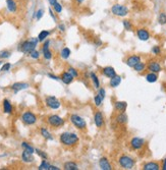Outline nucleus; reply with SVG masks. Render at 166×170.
Masks as SVG:
<instances>
[{
  "mask_svg": "<svg viewBox=\"0 0 166 170\" xmlns=\"http://www.w3.org/2000/svg\"><path fill=\"white\" fill-rule=\"evenodd\" d=\"M21 120H23V122L25 124L32 125V124L36 123L37 117H36V115H35L34 113H32L30 111H27V112H25L23 114V116H21Z\"/></svg>",
  "mask_w": 166,
  "mask_h": 170,
  "instance_id": "423d86ee",
  "label": "nucleus"
},
{
  "mask_svg": "<svg viewBox=\"0 0 166 170\" xmlns=\"http://www.w3.org/2000/svg\"><path fill=\"white\" fill-rule=\"evenodd\" d=\"M49 170H59V168H58L57 166H53V165H50V167H49Z\"/></svg>",
  "mask_w": 166,
  "mask_h": 170,
  "instance_id": "3c124183",
  "label": "nucleus"
},
{
  "mask_svg": "<svg viewBox=\"0 0 166 170\" xmlns=\"http://www.w3.org/2000/svg\"><path fill=\"white\" fill-rule=\"evenodd\" d=\"M6 5H7V9L9 10L10 12H16L17 9V4L14 0H6Z\"/></svg>",
  "mask_w": 166,
  "mask_h": 170,
  "instance_id": "4be33fe9",
  "label": "nucleus"
},
{
  "mask_svg": "<svg viewBox=\"0 0 166 170\" xmlns=\"http://www.w3.org/2000/svg\"><path fill=\"white\" fill-rule=\"evenodd\" d=\"M144 170H159L160 166L156 162H149V163H146L143 167Z\"/></svg>",
  "mask_w": 166,
  "mask_h": 170,
  "instance_id": "412c9836",
  "label": "nucleus"
},
{
  "mask_svg": "<svg viewBox=\"0 0 166 170\" xmlns=\"http://www.w3.org/2000/svg\"><path fill=\"white\" fill-rule=\"evenodd\" d=\"M76 1L77 4H82V3L85 1V0H76Z\"/></svg>",
  "mask_w": 166,
  "mask_h": 170,
  "instance_id": "5fc2aeb1",
  "label": "nucleus"
},
{
  "mask_svg": "<svg viewBox=\"0 0 166 170\" xmlns=\"http://www.w3.org/2000/svg\"><path fill=\"white\" fill-rule=\"evenodd\" d=\"M118 163L121 167L124 168V169H131L135 166V160L130 156L122 155V156L119 157Z\"/></svg>",
  "mask_w": 166,
  "mask_h": 170,
  "instance_id": "39448f33",
  "label": "nucleus"
},
{
  "mask_svg": "<svg viewBox=\"0 0 166 170\" xmlns=\"http://www.w3.org/2000/svg\"><path fill=\"white\" fill-rule=\"evenodd\" d=\"M3 111L7 114H10L12 112V106L8 100H6V99L3 101Z\"/></svg>",
  "mask_w": 166,
  "mask_h": 170,
  "instance_id": "393cba45",
  "label": "nucleus"
},
{
  "mask_svg": "<svg viewBox=\"0 0 166 170\" xmlns=\"http://www.w3.org/2000/svg\"><path fill=\"white\" fill-rule=\"evenodd\" d=\"M116 121L120 124H124L127 122V115L124 112H120L118 115L116 116Z\"/></svg>",
  "mask_w": 166,
  "mask_h": 170,
  "instance_id": "b1692460",
  "label": "nucleus"
},
{
  "mask_svg": "<svg viewBox=\"0 0 166 170\" xmlns=\"http://www.w3.org/2000/svg\"><path fill=\"white\" fill-rule=\"evenodd\" d=\"M53 8H54V10L56 11L57 13H60L61 11H62V5L60 4L59 2H57L56 4H55L54 6H53Z\"/></svg>",
  "mask_w": 166,
  "mask_h": 170,
  "instance_id": "ea45409f",
  "label": "nucleus"
},
{
  "mask_svg": "<svg viewBox=\"0 0 166 170\" xmlns=\"http://www.w3.org/2000/svg\"><path fill=\"white\" fill-rule=\"evenodd\" d=\"M99 95H100V97L104 100V98H105V94H106V92H105V90L103 88H101V89H99V93H98Z\"/></svg>",
  "mask_w": 166,
  "mask_h": 170,
  "instance_id": "49530a36",
  "label": "nucleus"
},
{
  "mask_svg": "<svg viewBox=\"0 0 166 170\" xmlns=\"http://www.w3.org/2000/svg\"><path fill=\"white\" fill-rule=\"evenodd\" d=\"M49 44H50V41H46L43 45V54H44V57H45L47 60L52 58V53H51V51L49 50Z\"/></svg>",
  "mask_w": 166,
  "mask_h": 170,
  "instance_id": "dca6fc26",
  "label": "nucleus"
},
{
  "mask_svg": "<svg viewBox=\"0 0 166 170\" xmlns=\"http://www.w3.org/2000/svg\"><path fill=\"white\" fill-rule=\"evenodd\" d=\"M10 56V52L9 51H7V50H2V51H0V58H8Z\"/></svg>",
  "mask_w": 166,
  "mask_h": 170,
  "instance_id": "58836bf2",
  "label": "nucleus"
},
{
  "mask_svg": "<svg viewBox=\"0 0 166 170\" xmlns=\"http://www.w3.org/2000/svg\"><path fill=\"white\" fill-rule=\"evenodd\" d=\"M68 72H71V75L75 76V77H76L77 76H79V72H77V71L76 68H73V67H69L68 68Z\"/></svg>",
  "mask_w": 166,
  "mask_h": 170,
  "instance_id": "37998d69",
  "label": "nucleus"
},
{
  "mask_svg": "<svg viewBox=\"0 0 166 170\" xmlns=\"http://www.w3.org/2000/svg\"><path fill=\"white\" fill-rule=\"evenodd\" d=\"M48 76L51 77V79H52V80H59L56 76H53V75H51V73H49V75H48Z\"/></svg>",
  "mask_w": 166,
  "mask_h": 170,
  "instance_id": "8fccbe9b",
  "label": "nucleus"
},
{
  "mask_svg": "<svg viewBox=\"0 0 166 170\" xmlns=\"http://www.w3.org/2000/svg\"><path fill=\"white\" fill-rule=\"evenodd\" d=\"M158 21H159L160 25H165L166 24V13L165 12H161L158 16Z\"/></svg>",
  "mask_w": 166,
  "mask_h": 170,
  "instance_id": "72a5a7b5",
  "label": "nucleus"
},
{
  "mask_svg": "<svg viewBox=\"0 0 166 170\" xmlns=\"http://www.w3.org/2000/svg\"><path fill=\"white\" fill-rule=\"evenodd\" d=\"M144 145H145V140L142 138L136 136V138H132L131 141V147L134 150H141Z\"/></svg>",
  "mask_w": 166,
  "mask_h": 170,
  "instance_id": "6e6552de",
  "label": "nucleus"
},
{
  "mask_svg": "<svg viewBox=\"0 0 166 170\" xmlns=\"http://www.w3.org/2000/svg\"><path fill=\"white\" fill-rule=\"evenodd\" d=\"M46 105L51 109H58L60 107V102L53 96H49L46 98Z\"/></svg>",
  "mask_w": 166,
  "mask_h": 170,
  "instance_id": "1a4fd4ad",
  "label": "nucleus"
},
{
  "mask_svg": "<svg viewBox=\"0 0 166 170\" xmlns=\"http://www.w3.org/2000/svg\"><path fill=\"white\" fill-rule=\"evenodd\" d=\"M90 76H91L92 82H93V84H94V87L96 89H99V87H100V82H99V79H98L97 75H96L95 72H91Z\"/></svg>",
  "mask_w": 166,
  "mask_h": 170,
  "instance_id": "a878e982",
  "label": "nucleus"
},
{
  "mask_svg": "<svg viewBox=\"0 0 166 170\" xmlns=\"http://www.w3.org/2000/svg\"><path fill=\"white\" fill-rule=\"evenodd\" d=\"M49 35H50V33L48 32V31H46V30H44V31L40 32V34H39V36H38L39 42H43L44 40H45Z\"/></svg>",
  "mask_w": 166,
  "mask_h": 170,
  "instance_id": "c756f323",
  "label": "nucleus"
},
{
  "mask_svg": "<svg viewBox=\"0 0 166 170\" xmlns=\"http://www.w3.org/2000/svg\"><path fill=\"white\" fill-rule=\"evenodd\" d=\"M73 79H75V76H73L71 72H63L62 73V76H61V80L63 82L65 85H69V84H71L72 83V80Z\"/></svg>",
  "mask_w": 166,
  "mask_h": 170,
  "instance_id": "f3484780",
  "label": "nucleus"
},
{
  "mask_svg": "<svg viewBox=\"0 0 166 170\" xmlns=\"http://www.w3.org/2000/svg\"><path fill=\"white\" fill-rule=\"evenodd\" d=\"M111 12L115 16L123 17L128 14V8L123 4H114L111 7Z\"/></svg>",
  "mask_w": 166,
  "mask_h": 170,
  "instance_id": "7ed1b4c3",
  "label": "nucleus"
},
{
  "mask_svg": "<svg viewBox=\"0 0 166 170\" xmlns=\"http://www.w3.org/2000/svg\"><path fill=\"white\" fill-rule=\"evenodd\" d=\"M102 72H103V75H104L105 76H107V77H109V79H112L113 76H116L115 69H114L113 67H111V66H106V67H104L102 69Z\"/></svg>",
  "mask_w": 166,
  "mask_h": 170,
  "instance_id": "2eb2a0df",
  "label": "nucleus"
},
{
  "mask_svg": "<svg viewBox=\"0 0 166 170\" xmlns=\"http://www.w3.org/2000/svg\"><path fill=\"white\" fill-rule=\"evenodd\" d=\"M121 83V76H113L112 79H110V86H111L112 88H117L120 85Z\"/></svg>",
  "mask_w": 166,
  "mask_h": 170,
  "instance_id": "5701e85b",
  "label": "nucleus"
},
{
  "mask_svg": "<svg viewBox=\"0 0 166 170\" xmlns=\"http://www.w3.org/2000/svg\"><path fill=\"white\" fill-rule=\"evenodd\" d=\"M99 167L102 170H111L112 166L110 164L109 160L105 157H102L100 160H99Z\"/></svg>",
  "mask_w": 166,
  "mask_h": 170,
  "instance_id": "f8f14e48",
  "label": "nucleus"
},
{
  "mask_svg": "<svg viewBox=\"0 0 166 170\" xmlns=\"http://www.w3.org/2000/svg\"><path fill=\"white\" fill-rule=\"evenodd\" d=\"M28 88H29V84L27 83H14L12 86V89L14 92L25 90V89H28Z\"/></svg>",
  "mask_w": 166,
  "mask_h": 170,
  "instance_id": "aec40b11",
  "label": "nucleus"
},
{
  "mask_svg": "<svg viewBox=\"0 0 166 170\" xmlns=\"http://www.w3.org/2000/svg\"><path fill=\"white\" fill-rule=\"evenodd\" d=\"M157 80H158V76L155 72H150L146 76V80L148 83H155L157 82Z\"/></svg>",
  "mask_w": 166,
  "mask_h": 170,
  "instance_id": "cd10ccee",
  "label": "nucleus"
},
{
  "mask_svg": "<svg viewBox=\"0 0 166 170\" xmlns=\"http://www.w3.org/2000/svg\"><path fill=\"white\" fill-rule=\"evenodd\" d=\"M94 122L96 124V126L101 128L104 124V117H103V114L100 111H97L94 115Z\"/></svg>",
  "mask_w": 166,
  "mask_h": 170,
  "instance_id": "9b49d317",
  "label": "nucleus"
},
{
  "mask_svg": "<svg viewBox=\"0 0 166 170\" xmlns=\"http://www.w3.org/2000/svg\"><path fill=\"white\" fill-rule=\"evenodd\" d=\"M136 36L138 38L141 40V41H148L150 39V33L148 32V30L141 28V29H138L136 31Z\"/></svg>",
  "mask_w": 166,
  "mask_h": 170,
  "instance_id": "9d476101",
  "label": "nucleus"
},
{
  "mask_svg": "<svg viewBox=\"0 0 166 170\" xmlns=\"http://www.w3.org/2000/svg\"><path fill=\"white\" fill-rule=\"evenodd\" d=\"M140 61H141V57H140L139 55H131V56L127 58V66H130V67H135V65L138 64Z\"/></svg>",
  "mask_w": 166,
  "mask_h": 170,
  "instance_id": "ddd939ff",
  "label": "nucleus"
},
{
  "mask_svg": "<svg viewBox=\"0 0 166 170\" xmlns=\"http://www.w3.org/2000/svg\"><path fill=\"white\" fill-rule=\"evenodd\" d=\"M114 107L117 111L119 112H124L127 108V103L124 101H116L115 104H114Z\"/></svg>",
  "mask_w": 166,
  "mask_h": 170,
  "instance_id": "6ab92c4d",
  "label": "nucleus"
},
{
  "mask_svg": "<svg viewBox=\"0 0 166 170\" xmlns=\"http://www.w3.org/2000/svg\"><path fill=\"white\" fill-rule=\"evenodd\" d=\"M58 28H59V30H60L61 32H64V31H65V27H64V25H59V27H58Z\"/></svg>",
  "mask_w": 166,
  "mask_h": 170,
  "instance_id": "603ef678",
  "label": "nucleus"
},
{
  "mask_svg": "<svg viewBox=\"0 0 166 170\" xmlns=\"http://www.w3.org/2000/svg\"><path fill=\"white\" fill-rule=\"evenodd\" d=\"M64 169L65 170H77L79 169V166H77L76 163H75V162H66V163L64 164Z\"/></svg>",
  "mask_w": 166,
  "mask_h": 170,
  "instance_id": "bb28decb",
  "label": "nucleus"
},
{
  "mask_svg": "<svg viewBox=\"0 0 166 170\" xmlns=\"http://www.w3.org/2000/svg\"><path fill=\"white\" fill-rule=\"evenodd\" d=\"M48 1H49V4H50L51 6H52V7H53L55 4H56L57 2H58L57 0H48Z\"/></svg>",
  "mask_w": 166,
  "mask_h": 170,
  "instance_id": "09e8293b",
  "label": "nucleus"
},
{
  "mask_svg": "<svg viewBox=\"0 0 166 170\" xmlns=\"http://www.w3.org/2000/svg\"><path fill=\"white\" fill-rule=\"evenodd\" d=\"M21 147L24 148V150H25V151H28V152H30V153H34L35 152V149L33 148L31 145H29L28 143H25V142H24L23 144H21Z\"/></svg>",
  "mask_w": 166,
  "mask_h": 170,
  "instance_id": "473e14b6",
  "label": "nucleus"
},
{
  "mask_svg": "<svg viewBox=\"0 0 166 170\" xmlns=\"http://www.w3.org/2000/svg\"><path fill=\"white\" fill-rule=\"evenodd\" d=\"M94 102H95V105L97 106V107H99V106H101L102 105V102H103V99L100 97V95L99 94H97L94 97Z\"/></svg>",
  "mask_w": 166,
  "mask_h": 170,
  "instance_id": "e433bc0d",
  "label": "nucleus"
},
{
  "mask_svg": "<svg viewBox=\"0 0 166 170\" xmlns=\"http://www.w3.org/2000/svg\"><path fill=\"white\" fill-rule=\"evenodd\" d=\"M49 13H50V16H51V17H52L53 18V20H54V21H57V17L56 16H55V14L53 13V11H52V9H49Z\"/></svg>",
  "mask_w": 166,
  "mask_h": 170,
  "instance_id": "de8ad7c7",
  "label": "nucleus"
},
{
  "mask_svg": "<svg viewBox=\"0 0 166 170\" xmlns=\"http://www.w3.org/2000/svg\"><path fill=\"white\" fill-rule=\"evenodd\" d=\"M148 69L150 71V72H155L158 73L161 71V65L158 63L157 61H151L150 63L148 64Z\"/></svg>",
  "mask_w": 166,
  "mask_h": 170,
  "instance_id": "4468645a",
  "label": "nucleus"
},
{
  "mask_svg": "<svg viewBox=\"0 0 166 170\" xmlns=\"http://www.w3.org/2000/svg\"><path fill=\"white\" fill-rule=\"evenodd\" d=\"M71 121L76 128L81 129V131H84V129L87 128L86 120H85L83 117H81L80 115H77V114H72V115H71Z\"/></svg>",
  "mask_w": 166,
  "mask_h": 170,
  "instance_id": "20e7f679",
  "label": "nucleus"
},
{
  "mask_svg": "<svg viewBox=\"0 0 166 170\" xmlns=\"http://www.w3.org/2000/svg\"><path fill=\"white\" fill-rule=\"evenodd\" d=\"M152 52L155 54V55H159L161 53V49L159 46H154L152 48Z\"/></svg>",
  "mask_w": 166,
  "mask_h": 170,
  "instance_id": "79ce46f5",
  "label": "nucleus"
},
{
  "mask_svg": "<svg viewBox=\"0 0 166 170\" xmlns=\"http://www.w3.org/2000/svg\"><path fill=\"white\" fill-rule=\"evenodd\" d=\"M2 64V61H0V65H1Z\"/></svg>",
  "mask_w": 166,
  "mask_h": 170,
  "instance_id": "6e6d98bb",
  "label": "nucleus"
},
{
  "mask_svg": "<svg viewBox=\"0 0 166 170\" xmlns=\"http://www.w3.org/2000/svg\"><path fill=\"white\" fill-rule=\"evenodd\" d=\"M80 139H79V136L76 134H73V132H62L60 135V142L62 145L64 146H67V147H71V146H75L79 143Z\"/></svg>",
  "mask_w": 166,
  "mask_h": 170,
  "instance_id": "f257e3e1",
  "label": "nucleus"
},
{
  "mask_svg": "<svg viewBox=\"0 0 166 170\" xmlns=\"http://www.w3.org/2000/svg\"><path fill=\"white\" fill-rule=\"evenodd\" d=\"M162 169L166 170V158L163 160V164H162Z\"/></svg>",
  "mask_w": 166,
  "mask_h": 170,
  "instance_id": "864d4df0",
  "label": "nucleus"
},
{
  "mask_svg": "<svg viewBox=\"0 0 166 170\" xmlns=\"http://www.w3.org/2000/svg\"><path fill=\"white\" fill-rule=\"evenodd\" d=\"M60 55L63 59H67L69 56H71V50H69L68 48H63V49L61 50Z\"/></svg>",
  "mask_w": 166,
  "mask_h": 170,
  "instance_id": "2f4dec72",
  "label": "nucleus"
},
{
  "mask_svg": "<svg viewBox=\"0 0 166 170\" xmlns=\"http://www.w3.org/2000/svg\"><path fill=\"white\" fill-rule=\"evenodd\" d=\"M49 167H50V164L48 163L46 160H43L41 165L39 166V170H49Z\"/></svg>",
  "mask_w": 166,
  "mask_h": 170,
  "instance_id": "c9c22d12",
  "label": "nucleus"
},
{
  "mask_svg": "<svg viewBox=\"0 0 166 170\" xmlns=\"http://www.w3.org/2000/svg\"><path fill=\"white\" fill-rule=\"evenodd\" d=\"M122 24H123L124 30H127V31H131V30H132V25H131V23L128 20H124L122 21Z\"/></svg>",
  "mask_w": 166,
  "mask_h": 170,
  "instance_id": "f704fd0d",
  "label": "nucleus"
},
{
  "mask_svg": "<svg viewBox=\"0 0 166 170\" xmlns=\"http://www.w3.org/2000/svg\"><path fill=\"white\" fill-rule=\"evenodd\" d=\"M35 152L37 153V154H38L39 155V156L40 157H41L42 159H43V160H46V159H47V154L45 153V152H43V151H41V150H39V149H36L35 150Z\"/></svg>",
  "mask_w": 166,
  "mask_h": 170,
  "instance_id": "4c0bfd02",
  "label": "nucleus"
},
{
  "mask_svg": "<svg viewBox=\"0 0 166 170\" xmlns=\"http://www.w3.org/2000/svg\"><path fill=\"white\" fill-rule=\"evenodd\" d=\"M39 39L38 38H31L30 40H27L21 44V47H18V50L24 52L25 54H30L32 51L36 49L37 45H38Z\"/></svg>",
  "mask_w": 166,
  "mask_h": 170,
  "instance_id": "f03ea898",
  "label": "nucleus"
},
{
  "mask_svg": "<svg viewBox=\"0 0 166 170\" xmlns=\"http://www.w3.org/2000/svg\"><path fill=\"white\" fill-rule=\"evenodd\" d=\"M41 135L43 136V138H45V139H47V140H53L52 136H51L50 132L48 131L46 128H44V127L41 128Z\"/></svg>",
  "mask_w": 166,
  "mask_h": 170,
  "instance_id": "7c9ffc66",
  "label": "nucleus"
},
{
  "mask_svg": "<svg viewBox=\"0 0 166 170\" xmlns=\"http://www.w3.org/2000/svg\"><path fill=\"white\" fill-rule=\"evenodd\" d=\"M145 68H146V64L144 63V62H142V61H140L139 63L136 64L135 67H134V69L136 72H142V71H145Z\"/></svg>",
  "mask_w": 166,
  "mask_h": 170,
  "instance_id": "c85d7f7f",
  "label": "nucleus"
},
{
  "mask_svg": "<svg viewBox=\"0 0 166 170\" xmlns=\"http://www.w3.org/2000/svg\"><path fill=\"white\" fill-rule=\"evenodd\" d=\"M30 55H31V57L32 58H34V59H37V58H39V52L38 51H36V50H34V51H32V52L30 53Z\"/></svg>",
  "mask_w": 166,
  "mask_h": 170,
  "instance_id": "a18cd8bd",
  "label": "nucleus"
},
{
  "mask_svg": "<svg viewBox=\"0 0 166 170\" xmlns=\"http://www.w3.org/2000/svg\"><path fill=\"white\" fill-rule=\"evenodd\" d=\"M48 123H49L51 126L59 127L64 124V120L58 115H51L48 117Z\"/></svg>",
  "mask_w": 166,
  "mask_h": 170,
  "instance_id": "0eeeda50",
  "label": "nucleus"
},
{
  "mask_svg": "<svg viewBox=\"0 0 166 170\" xmlns=\"http://www.w3.org/2000/svg\"><path fill=\"white\" fill-rule=\"evenodd\" d=\"M10 67H12V64H10V63H5V64H3V66L1 67V71H9Z\"/></svg>",
  "mask_w": 166,
  "mask_h": 170,
  "instance_id": "c03bdc74",
  "label": "nucleus"
},
{
  "mask_svg": "<svg viewBox=\"0 0 166 170\" xmlns=\"http://www.w3.org/2000/svg\"><path fill=\"white\" fill-rule=\"evenodd\" d=\"M43 14H44V10L41 8V9H38L37 10V12H36V18L37 20H41L42 16H43Z\"/></svg>",
  "mask_w": 166,
  "mask_h": 170,
  "instance_id": "a19ab883",
  "label": "nucleus"
},
{
  "mask_svg": "<svg viewBox=\"0 0 166 170\" xmlns=\"http://www.w3.org/2000/svg\"><path fill=\"white\" fill-rule=\"evenodd\" d=\"M21 159H23V161L25 162V163H31V162L34 161V156H33L32 153L24 150L23 154H21Z\"/></svg>",
  "mask_w": 166,
  "mask_h": 170,
  "instance_id": "a211bd4d",
  "label": "nucleus"
}]
</instances>
